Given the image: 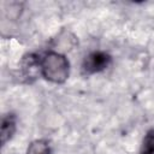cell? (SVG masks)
<instances>
[{
	"label": "cell",
	"instance_id": "cell-1",
	"mask_svg": "<svg viewBox=\"0 0 154 154\" xmlns=\"http://www.w3.org/2000/svg\"><path fill=\"white\" fill-rule=\"evenodd\" d=\"M41 73L53 83H64L70 75V64L65 55L49 52L41 58Z\"/></svg>",
	"mask_w": 154,
	"mask_h": 154
},
{
	"label": "cell",
	"instance_id": "cell-2",
	"mask_svg": "<svg viewBox=\"0 0 154 154\" xmlns=\"http://www.w3.org/2000/svg\"><path fill=\"white\" fill-rule=\"evenodd\" d=\"M111 63V57L106 52H93L88 54L82 64V70L85 75H91L96 72H101L108 67Z\"/></svg>",
	"mask_w": 154,
	"mask_h": 154
},
{
	"label": "cell",
	"instance_id": "cell-3",
	"mask_svg": "<svg viewBox=\"0 0 154 154\" xmlns=\"http://www.w3.org/2000/svg\"><path fill=\"white\" fill-rule=\"evenodd\" d=\"M16 131V118L13 114H6L2 117L1 120V143L6 144L7 141L11 140V137L13 136Z\"/></svg>",
	"mask_w": 154,
	"mask_h": 154
},
{
	"label": "cell",
	"instance_id": "cell-4",
	"mask_svg": "<svg viewBox=\"0 0 154 154\" xmlns=\"http://www.w3.org/2000/svg\"><path fill=\"white\" fill-rule=\"evenodd\" d=\"M25 154H51V148L47 141L36 140L30 143Z\"/></svg>",
	"mask_w": 154,
	"mask_h": 154
},
{
	"label": "cell",
	"instance_id": "cell-5",
	"mask_svg": "<svg viewBox=\"0 0 154 154\" xmlns=\"http://www.w3.org/2000/svg\"><path fill=\"white\" fill-rule=\"evenodd\" d=\"M140 154H154V129H149L147 131Z\"/></svg>",
	"mask_w": 154,
	"mask_h": 154
}]
</instances>
